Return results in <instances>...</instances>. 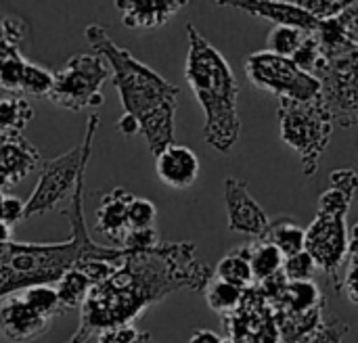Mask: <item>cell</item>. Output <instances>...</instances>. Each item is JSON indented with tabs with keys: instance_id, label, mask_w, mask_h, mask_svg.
Masks as SVG:
<instances>
[{
	"instance_id": "1",
	"label": "cell",
	"mask_w": 358,
	"mask_h": 343,
	"mask_svg": "<svg viewBox=\"0 0 358 343\" xmlns=\"http://www.w3.org/2000/svg\"><path fill=\"white\" fill-rule=\"evenodd\" d=\"M214 270L195 258V243H164L126 251L109 279L90 287L80 306V327L65 343H88L99 333L132 325L149 306L176 291H203Z\"/></svg>"
},
{
	"instance_id": "2",
	"label": "cell",
	"mask_w": 358,
	"mask_h": 343,
	"mask_svg": "<svg viewBox=\"0 0 358 343\" xmlns=\"http://www.w3.org/2000/svg\"><path fill=\"white\" fill-rule=\"evenodd\" d=\"M86 166H82L69 205L61 210L67 218L71 235L63 243H0V300L21 293L38 285H55L78 262L101 260L109 264H122L124 249L99 245L90 239L84 216V182Z\"/></svg>"
},
{
	"instance_id": "3",
	"label": "cell",
	"mask_w": 358,
	"mask_h": 343,
	"mask_svg": "<svg viewBox=\"0 0 358 343\" xmlns=\"http://www.w3.org/2000/svg\"><path fill=\"white\" fill-rule=\"evenodd\" d=\"M84 38L111 67V80L124 111L138 122L151 155L157 157L174 145V119L180 88L170 84L149 65L141 63L128 48L115 44L105 27L88 25L84 29Z\"/></svg>"
},
{
	"instance_id": "4",
	"label": "cell",
	"mask_w": 358,
	"mask_h": 343,
	"mask_svg": "<svg viewBox=\"0 0 358 343\" xmlns=\"http://www.w3.org/2000/svg\"><path fill=\"white\" fill-rule=\"evenodd\" d=\"M189 52L185 63V78L191 84L203 115V138L212 149L229 155L241 134L239 119V82L224 59V54L208 42L195 27L187 25Z\"/></svg>"
},
{
	"instance_id": "5",
	"label": "cell",
	"mask_w": 358,
	"mask_h": 343,
	"mask_svg": "<svg viewBox=\"0 0 358 343\" xmlns=\"http://www.w3.org/2000/svg\"><path fill=\"white\" fill-rule=\"evenodd\" d=\"M101 126V117L96 113H92L86 122V130H84V138L80 145H76L73 149H69L67 153L52 157V159H44L40 161L42 170H40V178L29 195V199L23 203V222L46 214L50 210H55L65 197L71 195L76 178L82 170V166H86L90 161L92 155V143L94 136L99 132Z\"/></svg>"
},
{
	"instance_id": "6",
	"label": "cell",
	"mask_w": 358,
	"mask_h": 343,
	"mask_svg": "<svg viewBox=\"0 0 358 343\" xmlns=\"http://www.w3.org/2000/svg\"><path fill=\"white\" fill-rule=\"evenodd\" d=\"M277 115L281 124V140L298 153L302 172L315 176L321 155L327 151L334 134V124L321 96L310 103L279 98Z\"/></svg>"
},
{
	"instance_id": "7",
	"label": "cell",
	"mask_w": 358,
	"mask_h": 343,
	"mask_svg": "<svg viewBox=\"0 0 358 343\" xmlns=\"http://www.w3.org/2000/svg\"><path fill=\"white\" fill-rule=\"evenodd\" d=\"M109 80V65L96 52H78L67 59L65 67L55 73V82L46 98L61 109L82 111L103 105L101 86Z\"/></svg>"
},
{
	"instance_id": "8",
	"label": "cell",
	"mask_w": 358,
	"mask_h": 343,
	"mask_svg": "<svg viewBox=\"0 0 358 343\" xmlns=\"http://www.w3.org/2000/svg\"><path fill=\"white\" fill-rule=\"evenodd\" d=\"M245 73L256 88L266 90L277 98L310 103L321 96V86L315 75L300 71L292 59L268 50L252 52L245 61Z\"/></svg>"
},
{
	"instance_id": "9",
	"label": "cell",
	"mask_w": 358,
	"mask_h": 343,
	"mask_svg": "<svg viewBox=\"0 0 358 343\" xmlns=\"http://www.w3.org/2000/svg\"><path fill=\"white\" fill-rule=\"evenodd\" d=\"M358 52L336 59H323L313 75L321 86V103L327 109L331 124L342 128H355L358 122L357 96Z\"/></svg>"
},
{
	"instance_id": "10",
	"label": "cell",
	"mask_w": 358,
	"mask_h": 343,
	"mask_svg": "<svg viewBox=\"0 0 358 343\" xmlns=\"http://www.w3.org/2000/svg\"><path fill=\"white\" fill-rule=\"evenodd\" d=\"M348 243L350 239L346 231V218L342 216L317 212V218L313 220L308 231H304V251L315 260L317 268L327 272L338 293L342 285L340 275L346 264Z\"/></svg>"
},
{
	"instance_id": "11",
	"label": "cell",
	"mask_w": 358,
	"mask_h": 343,
	"mask_svg": "<svg viewBox=\"0 0 358 343\" xmlns=\"http://www.w3.org/2000/svg\"><path fill=\"white\" fill-rule=\"evenodd\" d=\"M222 327L227 329V340L237 343H281L273 310L256 285L241 291L237 308L222 316Z\"/></svg>"
},
{
	"instance_id": "12",
	"label": "cell",
	"mask_w": 358,
	"mask_h": 343,
	"mask_svg": "<svg viewBox=\"0 0 358 343\" xmlns=\"http://www.w3.org/2000/svg\"><path fill=\"white\" fill-rule=\"evenodd\" d=\"M224 203L229 212V231L245 237L260 239L268 226V216L262 205L252 197L248 189V180L243 178H227L224 180Z\"/></svg>"
},
{
	"instance_id": "13",
	"label": "cell",
	"mask_w": 358,
	"mask_h": 343,
	"mask_svg": "<svg viewBox=\"0 0 358 343\" xmlns=\"http://www.w3.org/2000/svg\"><path fill=\"white\" fill-rule=\"evenodd\" d=\"M321 57L336 59L350 52H358V2L352 0L340 15L319 21L313 31Z\"/></svg>"
},
{
	"instance_id": "14",
	"label": "cell",
	"mask_w": 358,
	"mask_h": 343,
	"mask_svg": "<svg viewBox=\"0 0 358 343\" xmlns=\"http://www.w3.org/2000/svg\"><path fill=\"white\" fill-rule=\"evenodd\" d=\"M52 321L34 312L19 293L4 298L0 306V337L8 343H31L48 333Z\"/></svg>"
},
{
	"instance_id": "15",
	"label": "cell",
	"mask_w": 358,
	"mask_h": 343,
	"mask_svg": "<svg viewBox=\"0 0 358 343\" xmlns=\"http://www.w3.org/2000/svg\"><path fill=\"white\" fill-rule=\"evenodd\" d=\"M42 161L40 151L23 134H0V184L10 191Z\"/></svg>"
},
{
	"instance_id": "16",
	"label": "cell",
	"mask_w": 358,
	"mask_h": 343,
	"mask_svg": "<svg viewBox=\"0 0 358 343\" xmlns=\"http://www.w3.org/2000/svg\"><path fill=\"white\" fill-rule=\"evenodd\" d=\"M222 6L239 8L245 10L254 17H264L273 21L275 25L283 27H294L304 34H313L319 25L317 19H313L308 13H304L296 2H285V0H227V2H216Z\"/></svg>"
},
{
	"instance_id": "17",
	"label": "cell",
	"mask_w": 358,
	"mask_h": 343,
	"mask_svg": "<svg viewBox=\"0 0 358 343\" xmlns=\"http://www.w3.org/2000/svg\"><path fill=\"white\" fill-rule=\"evenodd\" d=\"M155 172L166 187L185 191L191 189L199 178V159L189 147L170 145L155 157Z\"/></svg>"
},
{
	"instance_id": "18",
	"label": "cell",
	"mask_w": 358,
	"mask_h": 343,
	"mask_svg": "<svg viewBox=\"0 0 358 343\" xmlns=\"http://www.w3.org/2000/svg\"><path fill=\"white\" fill-rule=\"evenodd\" d=\"M122 21L132 29H153L166 25L187 2L185 0H115Z\"/></svg>"
},
{
	"instance_id": "19",
	"label": "cell",
	"mask_w": 358,
	"mask_h": 343,
	"mask_svg": "<svg viewBox=\"0 0 358 343\" xmlns=\"http://www.w3.org/2000/svg\"><path fill=\"white\" fill-rule=\"evenodd\" d=\"M132 199H134V193H130L124 187H117L105 193L96 207V231L122 243L128 231V205Z\"/></svg>"
},
{
	"instance_id": "20",
	"label": "cell",
	"mask_w": 358,
	"mask_h": 343,
	"mask_svg": "<svg viewBox=\"0 0 358 343\" xmlns=\"http://www.w3.org/2000/svg\"><path fill=\"white\" fill-rule=\"evenodd\" d=\"M331 187L319 197V212L329 216L346 218L355 201L358 189V176L355 170H334L329 176Z\"/></svg>"
},
{
	"instance_id": "21",
	"label": "cell",
	"mask_w": 358,
	"mask_h": 343,
	"mask_svg": "<svg viewBox=\"0 0 358 343\" xmlns=\"http://www.w3.org/2000/svg\"><path fill=\"white\" fill-rule=\"evenodd\" d=\"M323 308L325 306H319L308 312H287V310L271 308L277 331L281 335V343H306V340L319 329V325L325 319Z\"/></svg>"
},
{
	"instance_id": "22",
	"label": "cell",
	"mask_w": 358,
	"mask_h": 343,
	"mask_svg": "<svg viewBox=\"0 0 358 343\" xmlns=\"http://www.w3.org/2000/svg\"><path fill=\"white\" fill-rule=\"evenodd\" d=\"M256 241L273 245L283 258H292L304 251V228L294 218L281 216L277 220H271L262 237Z\"/></svg>"
},
{
	"instance_id": "23",
	"label": "cell",
	"mask_w": 358,
	"mask_h": 343,
	"mask_svg": "<svg viewBox=\"0 0 358 343\" xmlns=\"http://www.w3.org/2000/svg\"><path fill=\"white\" fill-rule=\"evenodd\" d=\"M214 279L224 281L237 289H248L254 285L252 279V270H250V243L229 251L216 266L214 270Z\"/></svg>"
},
{
	"instance_id": "24",
	"label": "cell",
	"mask_w": 358,
	"mask_h": 343,
	"mask_svg": "<svg viewBox=\"0 0 358 343\" xmlns=\"http://www.w3.org/2000/svg\"><path fill=\"white\" fill-rule=\"evenodd\" d=\"M325 304H327V300L323 298V293L315 281H298V283H289L283 298L277 304H273L271 308H279V310H287V312H308V310L325 306Z\"/></svg>"
},
{
	"instance_id": "25",
	"label": "cell",
	"mask_w": 358,
	"mask_h": 343,
	"mask_svg": "<svg viewBox=\"0 0 358 343\" xmlns=\"http://www.w3.org/2000/svg\"><path fill=\"white\" fill-rule=\"evenodd\" d=\"M29 38H31V27L23 17L17 15L0 17V61L13 54H23V48L29 42Z\"/></svg>"
},
{
	"instance_id": "26",
	"label": "cell",
	"mask_w": 358,
	"mask_h": 343,
	"mask_svg": "<svg viewBox=\"0 0 358 343\" xmlns=\"http://www.w3.org/2000/svg\"><path fill=\"white\" fill-rule=\"evenodd\" d=\"M34 119V107L23 96L0 98V134H23Z\"/></svg>"
},
{
	"instance_id": "27",
	"label": "cell",
	"mask_w": 358,
	"mask_h": 343,
	"mask_svg": "<svg viewBox=\"0 0 358 343\" xmlns=\"http://www.w3.org/2000/svg\"><path fill=\"white\" fill-rule=\"evenodd\" d=\"M52 287H55V293H57V300H59L63 312H69V310L82 306V302L88 295L92 285L80 270L69 268Z\"/></svg>"
},
{
	"instance_id": "28",
	"label": "cell",
	"mask_w": 358,
	"mask_h": 343,
	"mask_svg": "<svg viewBox=\"0 0 358 343\" xmlns=\"http://www.w3.org/2000/svg\"><path fill=\"white\" fill-rule=\"evenodd\" d=\"M283 256L268 243L262 241H254L250 243V270H252V279L254 285L268 279L271 275L279 272L283 266Z\"/></svg>"
},
{
	"instance_id": "29",
	"label": "cell",
	"mask_w": 358,
	"mask_h": 343,
	"mask_svg": "<svg viewBox=\"0 0 358 343\" xmlns=\"http://www.w3.org/2000/svg\"><path fill=\"white\" fill-rule=\"evenodd\" d=\"M21 300L34 310L38 312L40 316L44 319H55V316H61L65 314L59 300H57V293H55V287L52 285H38V287H29L25 291L19 293Z\"/></svg>"
},
{
	"instance_id": "30",
	"label": "cell",
	"mask_w": 358,
	"mask_h": 343,
	"mask_svg": "<svg viewBox=\"0 0 358 343\" xmlns=\"http://www.w3.org/2000/svg\"><path fill=\"white\" fill-rule=\"evenodd\" d=\"M203 291H206L208 306L216 314H220V319L231 314L237 308L239 300H241V289H237V287H233V285H229L224 281H218V279H212Z\"/></svg>"
},
{
	"instance_id": "31",
	"label": "cell",
	"mask_w": 358,
	"mask_h": 343,
	"mask_svg": "<svg viewBox=\"0 0 358 343\" xmlns=\"http://www.w3.org/2000/svg\"><path fill=\"white\" fill-rule=\"evenodd\" d=\"M52 82H55V73L50 69L27 61L25 69H23L19 92L31 94V96H46L50 92V88H52Z\"/></svg>"
},
{
	"instance_id": "32",
	"label": "cell",
	"mask_w": 358,
	"mask_h": 343,
	"mask_svg": "<svg viewBox=\"0 0 358 343\" xmlns=\"http://www.w3.org/2000/svg\"><path fill=\"white\" fill-rule=\"evenodd\" d=\"M350 243H348V254H346V270H344V277H342V285H340V293L346 295V300L357 306L358 304V226L352 228L350 233Z\"/></svg>"
},
{
	"instance_id": "33",
	"label": "cell",
	"mask_w": 358,
	"mask_h": 343,
	"mask_svg": "<svg viewBox=\"0 0 358 343\" xmlns=\"http://www.w3.org/2000/svg\"><path fill=\"white\" fill-rule=\"evenodd\" d=\"M304 31L294 29V27H283V25H275L268 31L266 38V50L279 57H292L296 52V48L300 46V42L304 40Z\"/></svg>"
},
{
	"instance_id": "34",
	"label": "cell",
	"mask_w": 358,
	"mask_h": 343,
	"mask_svg": "<svg viewBox=\"0 0 358 343\" xmlns=\"http://www.w3.org/2000/svg\"><path fill=\"white\" fill-rule=\"evenodd\" d=\"M317 264L315 260L306 254V251H300L292 258H285L283 260V266H281V272L285 275V279L289 283H298V281H313V277L317 275Z\"/></svg>"
},
{
	"instance_id": "35",
	"label": "cell",
	"mask_w": 358,
	"mask_h": 343,
	"mask_svg": "<svg viewBox=\"0 0 358 343\" xmlns=\"http://www.w3.org/2000/svg\"><path fill=\"white\" fill-rule=\"evenodd\" d=\"M289 59H292V63H294L300 71H304V73H310V75H313V71L317 69V65L323 61V57H321V50H319V44H317L315 36H313V34H306V36H304V40L300 42V46L296 48V52H294Z\"/></svg>"
},
{
	"instance_id": "36",
	"label": "cell",
	"mask_w": 358,
	"mask_h": 343,
	"mask_svg": "<svg viewBox=\"0 0 358 343\" xmlns=\"http://www.w3.org/2000/svg\"><path fill=\"white\" fill-rule=\"evenodd\" d=\"M23 54H13L0 61V92H17L21 86L23 69H25Z\"/></svg>"
},
{
	"instance_id": "37",
	"label": "cell",
	"mask_w": 358,
	"mask_h": 343,
	"mask_svg": "<svg viewBox=\"0 0 358 343\" xmlns=\"http://www.w3.org/2000/svg\"><path fill=\"white\" fill-rule=\"evenodd\" d=\"M304 13H308L317 21L331 19L340 15L352 0H294Z\"/></svg>"
},
{
	"instance_id": "38",
	"label": "cell",
	"mask_w": 358,
	"mask_h": 343,
	"mask_svg": "<svg viewBox=\"0 0 358 343\" xmlns=\"http://www.w3.org/2000/svg\"><path fill=\"white\" fill-rule=\"evenodd\" d=\"M157 218V207L149 199H134L128 205V228H151Z\"/></svg>"
},
{
	"instance_id": "39",
	"label": "cell",
	"mask_w": 358,
	"mask_h": 343,
	"mask_svg": "<svg viewBox=\"0 0 358 343\" xmlns=\"http://www.w3.org/2000/svg\"><path fill=\"white\" fill-rule=\"evenodd\" d=\"M159 243V235L155 231V226L151 228H128L124 239H122V247L124 251H143V249H151Z\"/></svg>"
},
{
	"instance_id": "40",
	"label": "cell",
	"mask_w": 358,
	"mask_h": 343,
	"mask_svg": "<svg viewBox=\"0 0 358 343\" xmlns=\"http://www.w3.org/2000/svg\"><path fill=\"white\" fill-rule=\"evenodd\" d=\"M348 331L350 329L344 321H340L338 316H329V319H323L319 329L306 340V343H342Z\"/></svg>"
},
{
	"instance_id": "41",
	"label": "cell",
	"mask_w": 358,
	"mask_h": 343,
	"mask_svg": "<svg viewBox=\"0 0 358 343\" xmlns=\"http://www.w3.org/2000/svg\"><path fill=\"white\" fill-rule=\"evenodd\" d=\"M73 268L80 270L90 281V285L94 287V285L103 283L105 279H109L113 275V270L117 268V264H109V262H101V260H88V262H78Z\"/></svg>"
},
{
	"instance_id": "42",
	"label": "cell",
	"mask_w": 358,
	"mask_h": 343,
	"mask_svg": "<svg viewBox=\"0 0 358 343\" xmlns=\"http://www.w3.org/2000/svg\"><path fill=\"white\" fill-rule=\"evenodd\" d=\"M287 285H289V281L285 279V275H283L281 270H279V272H275V275H271L268 279H264V281L256 283V287L260 289V293L264 295V300L268 302V306L277 304V302L283 298V293H285Z\"/></svg>"
},
{
	"instance_id": "43",
	"label": "cell",
	"mask_w": 358,
	"mask_h": 343,
	"mask_svg": "<svg viewBox=\"0 0 358 343\" xmlns=\"http://www.w3.org/2000/svg\"><path fill=\"white\" fill-rule=\"evenodd\" d=\"M23 201L13 197V195H4L0 199V222H4L6 226H15L19 222H23Z\"/></svg>"
},
{
	"instance_id": "44",
	"label": "cell",
	"mask_w": 358,
	"mask_h": 343,
	"mask_svg": "<svg viewBox=\"0 0 358 343\" xmlns=\"http://www.w3.org/2000/svg\"><path fill=\"white\" fill-rule=\"evenodd\" d=\"M141 331L134 325H124V327H115L109 331H103L96 335V343H132L136 340Z\"/></svg>"
},
{
	"instance_id": "45",
	"label": "cell",
	"mask_w": 358,
	"mask_h": 343,
	"mask_svg": "<svg viewBox=\"0 0 358 343\" xmlns=\"http://www.w3.org/2000/svg\"><path fill=\"white\" fill-rule=\"evenodd\" d=\"M115 128H117V132H120V134H124V136H134V134H138V132H141L138 122H136L132 115H128V113H124V115L117 119Z\"/></svg>"
},
{
	"instance_id": "46",
	"label": "cell",
	"mask_w": 358,
	"mask_h": 343,
	"mask_svg": "<svg viewBox=\"0 0 358 343\" xmlns=\"http://www.w3.org/2000/svg\"><path fill=\"white\" fill-rule=\"evenodd\" d=\"M220 335L214 333V331H208V329H197L193 335H191V342L189 343H220Z\"/></svg>"
},
{
	"instance_id": "47",
	"label": "cell",
	"mask_w": 358,
	"mask_h": 343,
	"mask_svg": "<svg viewBox=\"0 0 358 343\" xmlns=\"http://www.w3.org/2000/svg\"><path fill=\"white\" fill-rule=\"evenodd\" d=\"M10 237H13L10 226H6L4 222H0V243H8V241H10Z\"/></svg>"
},
{
	"instance_id": "48",
	"label": "cell",
	"mask_w": 358,
	"mask_h": 343,
	"mask_svg": "<svg viewBox=\"0 0 358 343\" xmlns=\"http://www.w3.org/2000/svg\"><path fill=\"white\" fill-rule=\"evenodd\" d=\"M132 343H153L151 342V333H147V331L138 333V335H136V340H134Z\"/></svg>"
},
{
	"instance_id": "49",
	"label": "cell",
	"mask_w": 358,
	"mask_h": 343,
	"mask_svg": "<svg viewBox=\"0 0 358 343\" xmlns=\"http://www.w3.org/2000/svg\"><path fill=\"white\" fill-rule=\"evenodd\" d=\"M4 195H6V189H4V187H2V184H0V199H2V197H4Z\"/></svg>"
},
{
	"instance_id": "50",
	"label": "cell",
	"mask_w": 358,
	"mask_h": 343,
	"mask_svg": "<svg viewBox=\"0 0 358 343\" xmlns=\"http://www.w3.org/2000/svg\"><path fill=\"white\" fill-rule=\"evenodd\" d=\"M220 343H237V342H233V340H220Z\"/></svg>"
},
{
	"instance_id": "51",
	"label": "cell",
	"mask_w": 358,
	"mask_h": 343,
	"mask_svg": "<svg viewBox=\"0 0 358 343\" xmlns=\"http://www.w3.org/2000/svg\"><path fill=\"white\" fill-rule=\"evenodd\" d=\"M248 343H256V342H248Z\"/></svg>"
}]
</instances>
